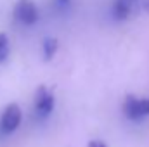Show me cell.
I'll return each mask as SVG.
<instances>
[{
    "instance_id": "6da1fadb",
    "label": "cell",
    "mask_w": 149,
    "mask_h": 147,
    "mask_svg": "<svg viewBox=\"0 0 149 147\" xmlns=\"http://www.w3.org/2000/svg\"><path fill=\"white\" fill-rule=\"evenodd\" d=\"M123 112L128 119L139 121L149 116V97H135L127 95L123 102Z\"/></svg>"
},
{
    "instance_id": "7a4b0ae2",
    "label": "cell",
    "mask_w": 149,
    "mask_h": 147,
    "mask_svg": "<svg viewBox=\"0 0 149 147\" xmlns=\"http://www.w3.org/2000/svg\"><path fill=\"white\" fill-rule=\"evenodd\" d=\"M14 17L26 26L35 24L38 19V7L35 0H17L14 5Z\"/></svg>"
},
{
    "instance_id": "3957f363",
    "label": "cell",
    "mask_w": 149,
    "mask_h": 147,
    "mask_svg": "<svg viewBox=\"0 0 149 147\" xmlns=\"http://www.w3.org/2000/svg\"><path fill=\"white\" fill-rule=\"evenodd\" d=\"M21 119H23L21 107L17 104H9L3 109L2 116H0V132L5 133V135L16 132L17 126H19V123H21Z\"/></svg>"
},
{
    "instance_id": "277c9868",
    "label": "cell",
    "mask_w": 149,
    "mask_h": 147,
    "mask_svg": "<svg viewBox=\"0 0 149 147\" xmlns=\"http://www.w3.org/2000/svg\"><path fill=\"white\" fill-rule=\"evenodd\" d=\"M54 109V95L50 90H47V87H38L37 94H35V111L40 118L49 116Z\"/></svg>"
},
{
    "instance_id": "5b68a950",
    "label": "cell",
    "mask_w": 149,
    "mask_h": 147,
    "mask_svg": "<svg viewBox=\"0 0 149 147\" xmlns=\"http://www.w3.org/2000/svg\"><path fill=\"white\" fill-rule=\"evenodd\" d=\"M137 0H114L113 3V16L116 21H125L130 17V14L134 12Z\"/></svg>"
},
{
    "instance_id": "8992f818",
    "label": "cell",
    "mask_w": 149,
    "mask_h": 147,
    "mask_svg": "<svg viewBox=\"0 0 149 147\" xmlns=\"http://www.w3.org/2000/svg\"><path fill=\"white\" fill-rule=\"evenodd\" d=\"M57 49H59V42L56 38H45L43 40V57L47 61H50L54 57V54L57 52Z\"/></svg>"
},
{
    "instance_id": "52a82bcc",
    "label": "cell",
    "mask_w": 149,
    "mask_h": 147,
    "mask_svg": "<svg viewBox=\"0 0 149 147\" xmlns=\"http://www.w3.org/2000/svg\"><path fill=\"white\" fill-rule=\"evenodd\" d=\"M9 37L5 33H0V62H3L7 57H9Z\"/></svg>"
},
{
    "instance_id": "ba28073f",
    "label": "cell",
    "mask_w": 149,
    "mask_h": 147,
    "mask_svg": "<svg viewBox=\"0 0 149 147\" xmlns=\"http://www.w3.org/2000/svg\"><path fill=\"white\" fill-rule=\"evenodd\" d=\"M88 147H108L102 140H92L90 144H88Z\"/></svg>"
},
{
    "instance_id": "9c48e42d",
    "label": "cell",
    "mask_w": 149,
    "mask_h": 147,
    "mask_svg": "<svg viewBox=\"0 0 149 147\" xmlns=\"http://www.w3.org/2000/svg\"><path fill=\"white\" fill-rule=\"evenodd\" d=\"M142 7H144V10H146V12H149V0H146V2L142 3Z\"/></svg>"
},
{
    "instance_id": "30bf717a",
    "label": "cell",
    "mask_w": 149,
    "mask_h": 147,
    "mask_svg": "<svg viewBox=\"0 0 149 147\" xmlns=\"http://www.w3.org/2000/svg\"><path fill=\"white\" fill-rule=\"evenodd\" d=\"M57 2H61V3H66V2H68V0H57Z\"/></svg>"
}]
</instances>
